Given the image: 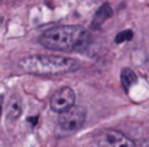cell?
I'll return each mask as SVG.
<instances>
[{
	"label": "cell",
	"mask_w": 149,
	"mask_h": 147,
	"mask_svg": "<svg viewBox=\"0 0 149 147\" xmlns=\"http://www.w3.org/2000/svg\"><path fill=\"white\" fill-rule=\"evenodd\" d=\"M39 43L51 50H83L90 43V35L83 26L61 25L47 29L39 36Z\"/></svg>",
	"instance_id": "obj_1"
},
{
	"label": "cell",
	"mask_w": 149,
	"mask_h": 147,
	"mask_svg": "<svg viewBox=\"0 0 149 147\" xmlns=\"http://www.w3.org/2000/svg\"><path fill=\"white\" fill-rule=\"evenodd\" d=\"M19 66L32 75H62L78 69V62L65 56L55 55H29L19 61Z\"/></svg>",
	"instance_id": "obj_2"
},
{
	"label": "cell",
	"mask_w": 149,
	"mask_h": 147,
	"mask_svg": "<svg viewBox=\"0 0 149 147\" xmlns=\"http://www.w3.org/2000/svg\"><path fill=\"white\" fill-rule=\"evenodd\" d=\"M87 120V110L81 105H74L70 110L64 111L58 117V124L65 131H75Z\"/></svg>",
	"instance_id": "obj_3"
},
{
	"label": "cell",
	"mask_w": 149,
	"mask_h": 147,
	"mask_svg": "<svg viewBox=\"0 0 149 147\" xmlns=\"http://www.w3.org/2000/svg\"><path fill=\"white\" fill-rule=\"evenodd\" d=\"M97 147H136V144L117 130H101L96 136Z\"/></svg>",
	"instance_id": "obj_4"
},
{
	"label": "cell",
	"mask_w": 149,
	"mask_h": 147,
	"mask_svg": "<svg viewBox=\"0 0 149 147\" xmlns=\"http://www.w3.org/2000/svg\"><path fill=\"white\" fill-rule=\"evenodd\" d=\"M74 104H75V92L70 87L58 90L51 97V110L58 114L70 110L71 107H74Z\"/></svg>",
	"instance_id": "obj_5"
},
{
	"label": "cell",
	"mask_w": 149,
	"mask_h": 147,
	"mask_svg": "<svg viewBox=\"0 0 149 147\" xmlns=\"http://www.w3.org/2000/svg\"><path fill=\"white\" fill-rule=\"evenodd\" d=\"M22 99L19 95H12L9 102H7V121L9 123H15L16 120H19V117L22 115Z\"/></svg>",
	"instance_id": "obj_6"
},
{
	"label": "cell",
	"mask_w": 149,
	"mask_h": 147,
	"mask_svg": "<svg viewBox=\"0 0 149 147\" xmlns=\"http://www.w3.org/2000/svg\"><path fill=\"white\" fill-rule=\"evenodd\" d=\"M111 14H113V10H111L110 4H109V3H104L103 6H100V9L96 12V14H94V17H93L91 26H93L94 29L100 28L106 20H109V19L111 17Z\"/></svg>",
	"instance_id": "obj_7"
},
{
	"label": "cell",
	"mask_w": 149,
	"mask_h": 147,
	"mask_svg": "<svg viewBox=\"0 0 149 147\" xmlns=\"http://www.w3.org/2000/svg\"><path fill=\"white\" fill-rule=\"evenodd\" d=\"M120 79H122V85L126 91H129L136 82H138V77L136 74L130 69V68H123L120 72Z\"/></svg>",
	"instance_id": "obj_8"
},
{
	"label": "cell",
	"mask_w": 149,
	"mask_h": 147,
	"mask_svg": "<svg viewBox=\"0 0 149 147\" xmlns=\"http://www.w3.org/2000/svg\"><path fill=\"white\" fill-rule=\"evenodd\" d=\"M132 38H133V32H132L130 29H127V30L119 32V33L116 35V38H114V42H116V43H123V42L130 41Z\"/></svg>",
	"instance_id": "obj_9"
},
{
	"label": "cell",
	"mask_w": 149,
	"mask_h": 147,
	"mask_svg": "<svg viewBox=\"0 0 149 147\" xmlns=\"http://www.w3.org/2000/svg\"><path fill=\"white\" fill-rule=\"evenodd\" d=\"M3 102H4V98L3 95H0V118H1V111H3Z\"/></svg>",
	"instance_id": "obj_10"
},
{
	"label": "cell",
	"mask_w": 149,
	"mask_h": 147,
	"mask_svg": "<svg viewBox=\"0 0 149 147\" xmlns=\"http://www.w3.org/2000/svg\"><path fill=\"white\" fill-rule=\"evenodd\" d=\"M136 147H149V141H141L139 146H136Z\"/></svg>",
	"instance_id": "obj_11"
},
{
	"label": "cell",
	"mask_w": 149,
	"mask_h": 147,
	"mask_svg": "<svg viewBox=\"0 0 149 147\" xmlns=\"http://www.w3.org/2000/svg\"><path fill=\"white\" fill-rule=\"evenodd\" d=\"M36 120H38V117H32V118H29V123H32V124H36Z\"/></svg>",
	"instance_id": "obj_12"
},
{
	"label": "cell",
	"mask_w": 149,
	"mask_h": 147,
	"mask_svg": "<svg viewBox=\"0 0 149 147\" xmlns=\"http://www.w3.org/2000/svg\"><path fill=\"white\" fill-rule=\"evenodd\" d=\"M0 1H1V0H0Z\"/></svg>",
	"instance_id": "obj_13"
}]
</instances>
